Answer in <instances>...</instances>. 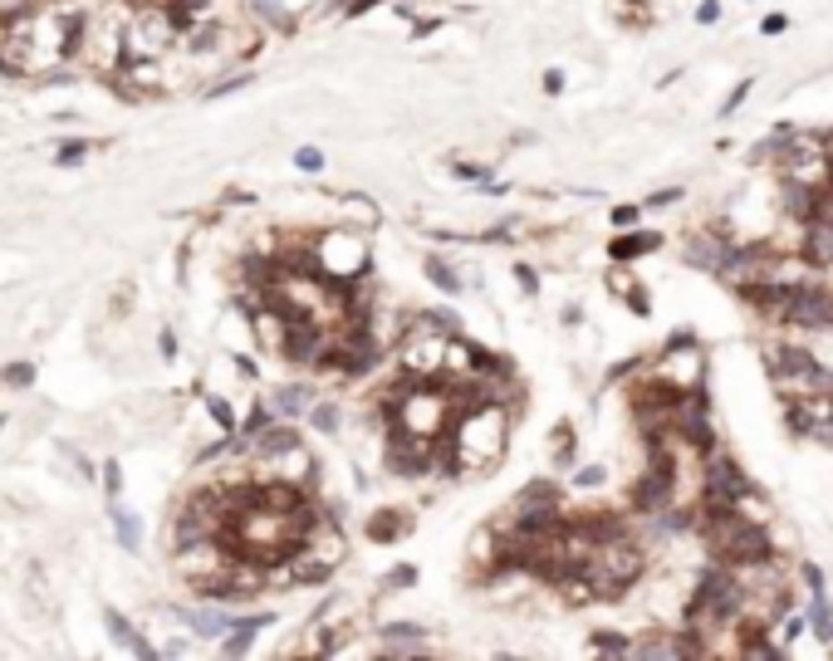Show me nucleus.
<instances>
[{
	"mask_svg": "<svg viewBox=\"0 0 833 661\" xmlns=\"http://www.w3.org/2000/svg\"><path fill=\"white\" fill-rule=\"evenodd\" d=\"M706 539L721 554L726 563H769V539L760 524H750V514H741V505H711L706 514Z\"/></svg>",
	"mask_w": 833,
	"mask_h": 661,
	"instance_id": "f257e3e1",
	"label": "nucleus"
},
{
	"mask_svg": "<svg viewBox=\"0 0 833 661\" xmlns=\"http://www.w3.org/2000/svg\"><path fill=\"white\" fill-rule=\"evenodd\" d=\"M583 569H588V579L598 583V597H618V588H628L642 573V554L632 549V544H623V539H608V544H598V549L588 554Z\"/></svg>",
	"mask_w": 833,
	"mask_h": 661,
	"instance_id": "f03ea898",
	"label": "nucleus"
},
{
	"mask_svg": "<svg viewBox=\"0 0 833 661\" xmlns=\"http://www.w3.org/2000/svg\"><path fill=\"white\" fill-rule=\"evenodd\" d=\"M769 373H775V382L789 387V392H833L829 367H819L804 348H775L769 353Z\"/></svg>",
	"mask_w": 833,
	"mask_h": 661,
	"instance_id": "7ed1b4c3",
	"label": "nucleus"
},
{
	"mask_svg": "<svg viewBox=\"0 0 833 661\" xmlns=\"http://www.w3.org/2000/svg\"><path fill=\"white\" fill-rule=\"evenodd\" d=\"M176 30H182V15H176L172 5H142V15L133 20V30H128V55L133 59L162 55V49L176 39Z\"/></svg>",
	"mask_w": 833,
	"mask_h": 661,
	"instance_id": "20e7f679",
	"label": "nucleus"
},
{
	"mask_svg": "<svg viewBox=\"0 0 833 661\" xmlns=\"http://www.w3.org/2000/svg\"><path fill=\"white\" fill-rule=\"evenodd\" d=\"M741 607H745V588H741L735 573H726V569L706 573L701 588H696V597H691V617H711V622L735 617Z\"/></svg>",
	"mask_w": 833,
	"mask_h": 661,
	"instance_id": "39448f33",
	"label": "nucleus"
},
{
	"mask_svg": "<svg viewBox=\"0 0 833 661\" xmlns=\"http://www.w3.org/2000/svg\"><path fill=\"white\" fill-rule=\"evenodd\" d=\"M785 422H789V432H799V436L833 441V392H789Z\"/></svg>",
	"mask_w": 833,
	"mask_h": 661,
	"instance_id": "423d86ee",
	"label": "nucleus"
},
{
	"mask_svg": "<svg viewBox=\"0 0 833 661\" xmlns=\"http://www.w3.org/2000/svg\"><path fill=\"white\" fill-rule=\"evenodd\" d=\"M314 260H319V275L339 279V285H353L368 255H363V240L358 236H329V240H319Z\"/></svg>",
	"mask_w": 833,
	"mask_h": 661,
	"instance_id": "0eeeda50",
	"label": "nucleus"
},
{
	"mask_svg": "<svg viewBox=\"0 0 833 661\" xmlns=\"http://www.w3.org/2000/svg\"><path fill=\"white\" fill-rule=\"evenodd\" d=\"M672 480H676V460L666 456L662 436H652V470L632 485V505L638 510H662L666 495H672Z\"/></svg>",
	"mask_w": 833,
	"mask_h": 661,
	"instance_id": "6e6552de",
	"label": "nucleus"
},
{
	"mask_svg": "<svg viewBox=\"0 0 833 661\" xmlns=\"http://www.w3.org/2000/svg\"><path fill=\"white\" fill-rule=\"evenodd\" d=\"M785 323H804V329H833V294L819 285H789V319Z\"/></svg>",
	"mask_w": 833,
	"mask_h": 661,
	"instance_id": "1a4fd4ad",
	"label": "nucleus"
},
{
	"mask_svg": "<svg viewBox=\"0 0 833 661\" xmlns=\"http://www.w3.org/2000/svg\"><path fill=\"white\" fill-rule=\"evenodd\" d=\"M741 500H750V480L741 476V466L735 460H711L706 466V505H741Z\"/></svg>",
	"mask_w": 833,
	"mask_h": 661,
	"instance_id": "9d476101",
	"label": "nucleus"
},
{
	"mask_svg": "<svg viewBox=\"0 0 833 661\" xmlns=\"http://www.w3.org/2000/svg\"><path fill=\"white\" fill-rule=\"evenodd\" d=\"M686 260H691V265H701V270H726L735 260V250L726 245L721 236H696L691 245H686Z\"/></svg>",
	"mask_w": 833,
	"mask_h": 661,
	"instance_id": "9b49d317",
	"label": "nucleus"
},
{
	"mask_svg": "<svg viewBox=\"0 0 833 661\" xmlns=\"http://www.w3.org/2000/svg\"><path fill=\"white\" fill-rule=\"evenodd\" d=\"M260 627H270V613H255V617H241V622H231V637H226V657H241L250 642H255Z\"/></svg>",
	"mask_w": 833,
	"mask_h": 661,
	"instance_id": "f8f14e48",
	"label": "nucleus"
},
{
	"mask_svg": "<svg viewBox=\"0 0 833 661\" xmlns=\"http://www.w3.org/2000/svg\"><path fill=\"white\" fill-rule=\"evenodd\" d=\"M182 622H186V627H196L202 637L231 632V617H226V613H216V607H186V613H182Z\"/></svg>",
	"mask_w": 833,
	"mask_h": 661,
	"instance_id": "ddd939ff",
	"label": "nucleus"
},
{
	"mask_svg": "<svg viewBox=\"0 0 833 661\" xmlns=\"http://www.w3.org/2000/svg\"><path fill=\"white\" fill-rule=\"evenodd\" d=\"M103 622H108V632L118 637V642L128 647V652H138V657H152L148 637H138V632H133V622H128V617H123V613H113V607H108V613H103Z\"/></svg>",
	"mask_w": 833,
	"mask_h": 661,
	"instance_id": "4468645a",
	"label": "nucleus"
},
{
	"mask_svg": "<svg viewBox=\"0 0 833 661\" xmlns=\"http://www.w3.org/2000/svg\"><path fill=\"white\" fill-rule=\"evenodd\" d=\"M809 260L833 265V220H809Z\"/></svg>",
	"mask_w": 833,
	"mask_h": 661,
	"instance_id": "2eb2a0df",
	"label": "nucleus"
},
{
	"mask_svg": "<svg viewBox=\"0 0 833 661\" xmlns=\"http://www.w3.org/2000/svg\"><path fill=\"white\" fill-rule=\"evenodd\" d=\"M408 534V514L402 510H382L378 519L368 524V539H378V544H392V539H402Z\"/></svg>",
	"mask_w": 833,
	"mask_h": 661,
	"instance_id": "dca6fc26",
	"label": "nucleus"
},
{
	"mask_svg": "<svg viewBox=\"0 0 833 661\" xmlns=\"http://www.w3.org/2000/svg\"><path fill=\"white\" fill-rule=\"evenodd\" d=\"M113 529H118L123 549H138V544H142V529H138V514H133V510L113 505Z\"/></svg>",
	"mask_w": 833,
	"mask_h": 661,
	"instance_id": "f3484780",
	"label": "nucleus"
},
{
	"mask_svg": "<svg viewBox=\"0 0 833 661\" xmlns=\"http://www.w3.org/2000/svg\"><path fill=\"white\" fill-rule=\"evenodd\" d=\"M657 245H662V236L642 230V236H623V240H613V255L628 260V255H642V250H657Z\"/></svg>",
	"mask_w": 833,
	"mask_h": 661,
	"instance_id": "a211bd4d",
	"label": "nucleus"
},
{
	"mask_svg": "<svg viewBox=\"0 0 833 661\" xmlns=\"http://www.w3.org/2000/svg\"><path fill=\"white\" fill-rule=\"evenodd\" d=\"M275 407H279L285 416H299V412H309L314 402H309V387H279V392H275Z\"/></svg>",
	"mask_w": 833,
	"mask_h": 661,
	"instance_id": "6ab92c4d",
	"label": "nucleus"
},
{
	"mask_svg": "<svg viewBox=\"0 0 833 661\" xmlns=\"http://www.w3.org/2000/svg\"><path fill=\"white\" fill-rule=\"evenodd\" d=\"M520 505H559V490L549 485V480H539V485H529L525 495H520Z\"/></svg>",
	"mask_w": 833,
	"mask_h": 661,
	"instance_id": "aec40b11",
	"label": "nucleus"
},
{
	"mask_svg": "<svg viewBox=\"0 0 833 661\" xmlns=\"http://www.w3.org/2000/svg\"><path fill=\"white\" fill-rule=\"evenodd\" d=\"M426 275H432V279H436V285H442L446 294H456V289H461V279H456V270H451V265H442V260H432V265H426Z\"/></svg>",
	"mask_w": 833,
	"mask_h": 661,
	"instance_id": "412c9836",
	"label": "nucleus"
},
{
	"mask_svg": "<svg viewBox=\"0 0 833 661\" xmlns=\"http://www.w3.org/2000/svg\"><path fill=\"white\" fill-rule=\"evenodd\" d=\"M593 647H598V652H608V657L632 652V642H628V637H613V632H593Z\"/></svg>",
	"mask_w": 833,
	"mask_h": 661,
	"instance_id": "4be33fe9",
	"label": "nucleus"
},
{
	"mask_svg": "<svg viewBox=\"0 0 833 661\" xmlns=\"http://www.w3.org/2000/svg\"><path fill=\"white\" fill-rule=\"evenodd\" d=\"M0 377H5L10 387H30V382H35V363H10Z\"/></svg>",
	"mask_w": 833,
	"mask_h": 661,
	"instance_id": "5701e85b",
	"label": "nucleus"
},
{
	"mask_svg": "<svg viewBox=\"0 0 833 661\" xmlns=\"http://www.w3.org/2000/svg\"><path fill=\"white\" fill-rule=\"evenodd\" d=\"M814 632L824 637V642L833 637V603H824V597H819V603H814Z\"/></svg>",
	"mask_w": 833,
	"mask_h": 661,
	"instance_id": "b1692460",
	"label": "nucleus"
},
{
	"mask_svg": "<svg viewBox=\"0 0 833 661\" xmlns=\"http://www.w3.org/2000/svg\"><path fill=\"white\" fill-rule=\"evenodd\" d=\"M309 416H314V426H319V432H333V426H339V407H309Z\"/></svg>",
	"mask_w": 833,
	"mask_h": 661,
	"instance_id": "393cba45",
	"label": "nucleus"
},
{
	"mask_svg": "<svg viewBox=\"0 0 833 661\" xmlns=\"http://www.w3.org/2000/svg\"><path fill=\"white\" fill-rule=\"evenodd\" d=\"M388 637H392V642H422L426 632H422L416 622H392V627H388Z\"/></svg>",
	"mask_w": 833,
	"mask_h": 661,
	"instance_id": "a878e982",
	"label": "nucleus"
},
{
	"mask_svg": "<svg viewBox=\"0 0 833 661\" xmlns=\"http://www.w3.org/2000/svg\"><path fill=\"white\" fill-rule=\"evenodd\" d=\"M206 407H211V416H216V422H221V432H236V416H231V407H226L221 397H211V402H206Z\"/></svg>",
	"mask_w": 833,
	"mask_h": 661,
	"instance_id": "bb28decb",
	"label": "nucleus"
},
{
	"mask_svg": "<svg viewBox=\"0 0 833 661\" xmlns=\"http://www.w3.org/2000/svg\"><path fill=\"white\" fill-rule=\"evenodd\" d=\"M79 157H89V142H64V147H59V162H64V167H74L79 162Z\"/></svg>",
	"mask_w": 833,
	"mask_h": 661,
	"instance_id": "cd10ccee",
	"label": "nucleus"
},
{
	"mask_svg": "<svg viewBox=\"0 0 833 661\" xmlns=\"http://www.w3.org/2000/svg\"><path fill=\"white\" fill-rule=\"evenodd\" d=\"M265 426H270V412H265V407H255V412H250V422H245V436H260Z\"/></svg>",
	"mask_w": 833,
	"mask_h": 661,
	"instance_id": "c85d7f7f",
	"label": "nucleus"
},
{
	"mask_svg": "<svg viewBox=\"0 0 833 661\" xmlns=\"http://www.w3.org/2000/svg\"><path fill=\"white\" fill-rule=\"evenodd\" d=\"M299 167H305V172H319V167H324V157L314 152V147H299V157H295Z\"/></svg>",
	"mask_w": 833,
	"mask_h": 661,
	"instance_id": "c756f323",
	"label": "nucleus"
},
{
	"mask_svg": "<svg viewBox=\"0 0 833 661\" xmlns=\"http://www.w3.org/2000/svg\"><path fill=\"white\" fill-rule=\"evenodd\" d=\"M103 485H108V495H118V460H108V466H103Z\"/></svg>",
	"mask_w": 833,
	"mask_h": 661,
	"instance_id": "7c9ffc66",
	"label": "nucleus"
},
{
	"mask_svg": "<svg viewBox=\"0 0 833 661\" xmlns=\"http://www.w3.org/2000/svg\"><path fill=\"white\" fill-rule=\"evenodd\" d=\"M388 583H392V588H408V583H416V573H412V569H392Z\"/></svg>",
	"mask_w": 833,
	"mask_h": 661,
	"instance_id": "2f4dec72",
	"label": "nucleus"
},
{
	"mask_svg": "<svg viewBox=\"0 0 833 661\" xmlns=\"http://www.w3.org/2000/svg\"><path fill=\"white\" fill-rule=\"evenodd\" d=\"M716 15H721V5H716V0H706V5L701 10H696V20H701V25H711V20Z\"/></svg>",
	"mask_w": 833,
	"mask_h": 661,
	"instance_id": "473e14b6",
	"label": "nucleus"
},
{
	"mask_svg": "<svg viewBox=\"0 0 833 661\" xmlns=\"http://www.w3.org/2000/svg\"><path fill=\"white\" fill-rule=\"evenodd\" d=\"M515 279H520V285H525V294H535V285H539V279H535V270H525V265L515 270Z\"/></svg>",
	"mask_w": 833,
	"mask_h": 661,
	"instance_id": "72a5a7b5",
	"label": "nucleus"
},
{
	"mask_svg": "<svg viewBox=\"0 0 833 661\" xmlns=\"http://www.w3.org/2000/svg\"><path fill=\"white\" fill-rule=\"evenodd\" d=\"M804 583H809V588H814V593H824V573H819V569H814V563H809V569H804Z\"/></svg>",
	"mask_w": 833,
	"mask_h": 661,
	"instance_id": "f704fd0d",
	"label": "nucleus"
},
{
	"mask_svg": "<svg viewBox=\"0 0 833 661\" xmlns=\"http://www.w3.org/2000/svg\"><path fill=\"white\" fill-rule=\"evenodd\" d=\"M613 220H618V226H632V220H638V206H618V211H613Z\"/></svg>",
	"mask_w": 833,
	"mask_h": 661,
	"instance_id": "c9c22d12",
	"label": "nucleus"
},
{
	"mask_svg": "<svg viewBox=\"0 0 833 661\" xmlns=\"http://www.w3.org/2000/svg\"><path fill=\"white\" fill-rule=\"evenodd\" d=\"M676 196H682V192H676V186H672V192H657V196H652V202H648V206H672V202H676Z\"/></svg>",
	"mask_w": 833,
	"mask_h": 661,
	"instance_id": "e433bc0d",
	"label": "nucleus"
},
{
	"mask_svg": "<svg viewBox=\"0 0 833 661\" xmlns=\"http://www.w3.org/2000/svg\"><path fill=\"white\" fill-rule=\"evenodd\" d=\"M598 476H603V470H598V466H588V470H579V485H598Z\"/></svg>",
	"mask_w": 833,
	"mask_h": 661,
	"instance_id": "4c0bfd02",
	"label": "nucleus"
},
{
	"mask_svg": "<svg viewBox=\"0 0 833 661\" xmlns=\"http://www.w3.org/2000/svg\"><path fill=\"white\" fill-rule=\"evenodd\" d=\"M0 426H5V416H0Z\"/></svg>",
	"mask_w": 833,
	"mask_h": 661,
	"instance_id": "58836bf2",
	"label": "nucleus"
},
{
	"mask_svg": "<svg viewBox=\"0 0 833 661\" xmlns=\"http://www.w3.org/2000/svg\"><path fill=\"white\" fill-rule=\"evenodd\" d=\"M0 39H5V30H0Z\"/></svg>",
	"mask_w": 833,
	"mask_h": 661,
	"instance_id": "ea45409f",
	"label": "nucleus"
}]
</instances>
